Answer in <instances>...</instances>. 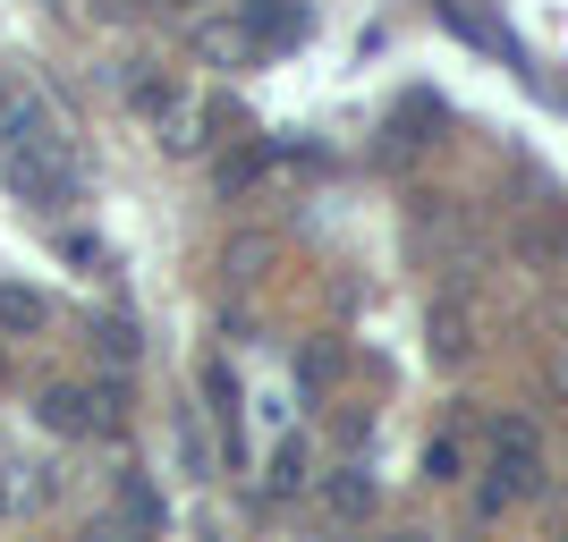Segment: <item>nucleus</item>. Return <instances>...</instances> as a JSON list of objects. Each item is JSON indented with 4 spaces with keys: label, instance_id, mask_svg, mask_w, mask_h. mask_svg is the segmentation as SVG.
I'll return each mask as SVG.
<instances>
[{
    "label": "nucleus",
    "instance_id": "obj_1",
    "mask_svg": "<svg viewBox=\"0 0 568 542\" xmlns=\"http://www.w3.org/2000/svg\"><path fill=\"white\" fill-rule=\"evenodd\" d=\"M0 187L18 204H69L77 170H69V136L43 102H9V127H0Z\"/></svg>",
    "mask_w": 568,
    "mask_h": 542
},
{
    "label": "nucleus",
    "instance_id": "obj_2",
    "mask_svg": "<svg viewBox=\"0 0 568 542\" xmlns=\"http://www.w3.org/2000/svg\"><path fill=\"white\" fill-rule=\"evenodd\" d=\"M119 416H128V381H94V390H43V425L69 432V441H85V432H119Z\"/></svg>",
    "mask_w": 568,
    "mask_h": 542
},
{
    "label": "nucleus",
    "instance_id": "obj_3",
    "mask_svg": "<svg viewBox=\"0 0 568 542\" xmlns=\"http://www.w3.org/2000/svg\"><path fill=\"white\" fill-rule=\"evenodd\" d=\"M51 323V297L26 280H0V330H18V339H34V330Z\"/></svg>",
    "mask_w": 568,
    "mask_h": 542
},
{
    "label": "nucleus",
    "instance_id": "obj_4",
    "mask_svg": "<svg viewBox=\"0 0 568 542\" xmlns=\"http://www.w3.org/2000/svg\"><path fill=\"white\" fill-rule=\"evenodd\" d=\"M297 34H306V9H297V0H281V9L255 0V9H246V43H297Z\"/></svg>",
    "mask_w": 568,
    "mask_h": 542
},
{
    "label": "nucleus",
    "instance_id": "obj_5",
    "mask_svg": "<svg viewBox=\"0 0 568 542\" xmlns=\"http://www.w3.org/2000/svg\"><path fill=\"white\" fill-rule=\"evenodd\" d=\"M332 509H339V518H365V509H374V483H365V467L332 474Z\"/></svg>",
    "mask_w": 568,
    "mask_h": 542
},
{
    "label": "nucleus",
    "instance_id": "obj_6",
    "mask_svg": "<svg viewBox=\"0 0 568 542\" xmlns=\"http://www.w3.org/2000/svg\"><path fill=\"white\" fill-rule=\"evenodd\" d=\"M102 356H111V365H128V356H136V323H128V314H102Z\"/></svg>",
    "mask_w": 568,
    "mask_h": 542
},
{
    "label": "nucleus",
    "instance_id": "obj_7",
    "mask_svg": "<svg viewBox=\"0 0 568 542\" xmlns=\"http://www.w3.org/2000/svg\"><path fill=\"white\" fill-rule=\"evenodd\" d=\"M195 43L213 51V60H246V51H255V43H246V25H204Z\"/></svg>",
    "mask_w": 568,
    "mask_h": 542
},
{
    "label": "nucleus",
    "instance_id": "obj_8",
    "mask_svg": "<svg viewBox=\"0 0 568 542\" xmlns=\"http://www.w3.org/2000/svg\"><path fill=\"white\" fill-rule=\"evenodd\" d=\"M297 483H306V449L281 441V458H272V492H297Z\"/></svg>",
    "mask_w": 568,
    "mask_h": 542
},
{
    "label": "nucleus",
    "instance_id": "obj_9",
    "mask_svg": "<svg viewBox=\"0 0 568 542\" xmlns=\"http://www.w3.org/2000/svg\"><path fill=\"white\" fill-rule=\"evenodd\" d=\"M94 542H144V534H128V525H111V518H102V525H94Z\"/></svg>",
    "mask_w": 568,
    "mask_h": 542
},
{
    "label": "nucleus",
    "instance_id": "obj_10",
    "mask_svg": "<svg viewBox=\"0 0 568 542\" xmlns=\"http://www.w3.org/2000/svg\"><path fill=\"white\" fill-rule=\"evenodd\" d=\"M0 127H9V85H0Z\"/></svg>",
    "mask_w": 568,
    "mask_h": 542
},
{
    "label": "nucleus",
    "instance_id": "obj_11",
    "mask_svg": "<svg viewBox=\"0 0 568 542\" xmlns=\"http://www.w3.org/2000/svg\"><path fill=\"white\" fill-rule=\"evenodd\" d=\"M0 509H9V467H0Z\"/></svg>",
    "mask_w": 568,
    "mask_h": 542
}]
</instances>
